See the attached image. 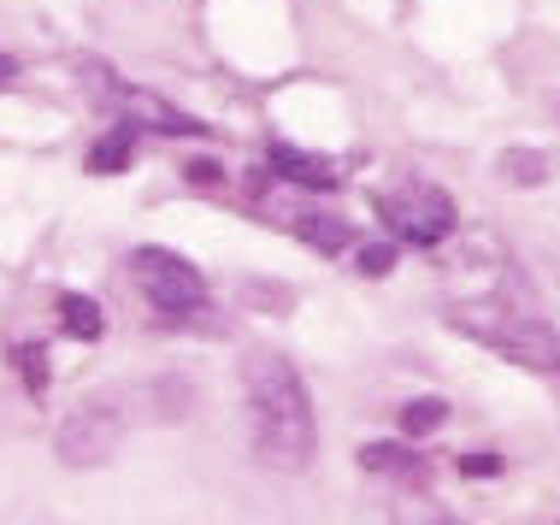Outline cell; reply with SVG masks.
<instances>
[{
    "label": "cell",
    "instance_id": "6da1fadb",
    "mask_svg": "<svg viewBox=\"0 0 560 525\" xmlns=\"http://www.w3.org/2000/svg\"><path fill=\"white\" fill-rule=\"evenodd\" d=\"M242 389H248V431H254V455L271 472H301L319 448L313 431V401L301 372L283 354H248L242 366Z\"/></svg>",
    "mask_w": 560,
    "mask_h": 525
},
{
    "label": "cell",
    "instance_id": "7a4b0ae2",
    "mask_svg": "<svg viewBox=\"0 0 560 525\" xmlns=\"http://www.w3.org/2000/svg\"><path fill=\"white\" fill-rule=\"evenodd\" d=\"M472 342L508 354L513 366L542 372V378H560V331L549 319H537L532 307H508V302H460L448 313Z\"/></svg>",
    "mask_w": 560,
    "mask_h": 525
},
{
    "label": "cell",
    "instance_id": "3957f363",
    "mask_svg": "<svg viewBox=\"0 0 560 525\" xmlns=\"http://www.w3.org/2000/svg\"><path fill=\"white\" fill-rule=\"evenodd\" d=\"M377 219H384L389 236L407 248H436L454 224H460L448 189H436V184H401V189L377 195Z\"/></svg>",
    "mask_w": 560,
    "mask_h": 525
},
{
    "label": "cell",
    "instance_id": "277c9868",
    "mask_svg": "<svg viewBox=\"0 0 560 525\" xmlns=\"http://www.w3.org/2000/svg\"><path fill=\"white\" fill-rule=\"evenodd\" d=\"M130 266H136V283H142L148 307L165 313V319H184V313H201L207 307V278L195 272L184 254H172V248H136Z\"/></svg>",
    "mask_w": 560,
    "mask_h": 525
},
{
    "label": "cell",
    "instance_id": "5b68a950",
    "mask_svg": "<svg viewBox=\"0 0 560 525\" xmlns=\"http://www.w3.org/2000/svg\"><path fill=\"white\" fill-rule=\"evenodd\" d=\"M125 443V413H118L113 396H95L83 401L78 413H66V425L54 431V448L66 467H107Z\"/></svg>",
    "mask_w": 560,
    "mask_h": 525
},
{
    "label": "cell",
    "instance_id": "8992f818",
    "mask_svg": "<svg viewBox=\"0 0 560 525\" xmlns=\"http://www.w3.org/2000/svg\"><path fill=\"white\" fill-rule=\"evenodd\" d=\"M113 107H118V118H125L130 130H160V137H207L201 118L165 107V101H160V95H148V89H118Z\"/></svg>",
    "mask_w": 560,
    "mask_h": 525
},
{
    "label": "cell",
    "instance_id": "52a82bcc",
    "mask_svg": "<svg viewBox=\"0 0 560 525\" xmlns=\"http://www.w3.org/2000/svg\"><path fill=\"white\" fill-rule=\"evenodd\" d=\"M271 177H283V184H295V189H337L330 160L301 154V148H271Z\"/></svg>",
    "mask_w": 560,
    "mask_h": 525
},
{
    "label": "cell",
    "instance_id": "ba28073f",
    "mask_svg": "<svg viewBox=\"0 0 560 525\" xmlns=\"http://www.w3.org/2000/svg\"><path fill=\"white\" fill-rule=\"evenodd\" d=\"M495 177L513 189H542L555 177V154H542V148H502L495 154Z\"/></svg>",
    "mask_w": 560,
    "mask_h": 525
},
{
    "label": "cell",
    "instance_id": "9c48e42d",
    "mask_svg": "<svg viewBox=\"0 0 560 525\" xmlns=\"http://www.w3.org/2000/svg\"><path fill=\"white\" fill-rule=\"evenodd\" d=\"M360 467L377 472V478H401V485H425L419 455H413V448H401V443H366V448H360Z\"/></svg>",
    "mask_w": 560,
    "mask_h": 525
},
{
    "label": "cell",
    "instance_id": "30bf717a",
    "mask_svg": "<svg viewBox=\"0 0 560 525\" xmlns=\"http://www.w3.org/2000/svg\"><path fill=\"white\" fill-rule=\"evenodd\" d=\"M295 236L307 248H319V254H342L354 231H348V219H337V213H301L295 219Z\"/></svg>",
    "mask_w": 560,
    "mask_h": 525
},
{
    "label": "cell",
    "instance_id": "8fae6325",
    "mask_svg": "<svg viewBox=\"0 0 560 525\" xmlns=\"http://www.w3.org/2000/svg\"><path fill=\"white\" fill-rule=\"evenodd\" d=\"M136 160V130L130 125H118V130H107L95 148H89V172L95 177H107V172H125Z\"/></svg>",
    "mask_w": 560,
    "mask_h": 525
},
{
    "label": "cell",
    "instance_id": "7c38bea8",
    "mask_svg": "<svg viewBox=\"0 0 560 525\" xmlns=\"http://www.w3.org/2000/svg\"><path fill=\"white\" fill-rule=\"evenodd\" d=\"M59 325H66L71 337L95 342L107 331V319H101V302H89V295H59Z\"/></svg>",
    "mask_w": 560,
    "mask_h": 525
},
{
    "label": "cell",
    "instance_id": "4fadbf2b",
    "mask_svg": "<svg viewBox=\"0 0 560 525\" xmlns=\"http://www.w3.org/2000/svg\"><path fill=\"white\" fill-rule=\"evenodd\" d=\"M443 401H436V396H419V401H407V408L396 413L401 419V431H407V438H425V431H436V425H443Z\"/></svg>",
    "mask_w": 560,
    "mask_h": 525
},
{
    "label": "cell",
    "instance_id": "5bb4252c",
    "mask_svg": "<svg viewBox=\"0 0 560 525\" xmlns=\"http://www.w3.org/2000/svg\"><path fill=\"white\" fill-rule=\"evenodd\" d=\"M396 525H460V520H448L436 502H425V497H401L396 502Z\"/></svg>",
    "mask_w": 560,
    "mask_h": 525
},
{
    "label": "cell",
    "instance_id": "9a60e30c",
    "mask_svg": "<svg viewBox=\"0 0 560 525\" xmlns=\"http://www.w3.org/2000/svg\"><path fill=\"white\" fill-rule=\"evenodd\" d=\"M389 266H396V243H366L360 248V272L366 278H384Z\"/></svg>",
    "mask_w": 560,
    "mask_h": 525
},
{
    "label": "cell",
    "instance_id": "2e32d148",
    "mask_svg": "<svg viewBox=\"0 0 560 525\" xmlns=\"http://www.w3.org/2000/svg\"><path fill=\"white\" fill-rule=\"evenodd\" d=\"M19 360H24V384L42 396V389H48V354H42V349H19Z\"/></svg>",
    "mask_w": 560,
    "mask_h": 525
},
{
    "label": "cell",
    "instance_id": "e0dca14e",
    "mask_svg": "<svg viewBox=\"0 0 560 525\" xmlns=\"http://www.w3.org/2000/svg\"><path fill=\"white\" fill-rule=\"evenodd\" d=\"M189 177H195V184H201V189H213V184H219L224 172L213 166V160H195V166H189Z\"/></svg>",
    "mask_w": 560,
    "mask_h": 525
},
{
    "label": "cell",
    "instance_id": "ac0fdd59",
    "mask_svg": "<svg viewBox=\"0 0 560 525\" xmlns=\"http://www.w3.org/2000/svg\"><path fill=\"white\" fill-rule=\"evenodd\" d=\"M466 472H472V478H495V472H502V460H495V455H472V460H466Z\"/></svg>",
    "mask_w": 560,
    "mask_h": 525
},
{
    "label": "cell",
    "instance_id": "d6986e66",
    "mask_svg": "<svg viewBox=\"0 0 560 525\" xmlns=\"http://www.w3.org/2000/svg\"><path fill=\"white\" fill-rule=\"evenodd\" d=\"M12 78H19V66H12L7 54H0V83H12Z\"/></svg>",
    "mask_w": 560,
    "mask_h": 525
},
{
    "label": "cell",
    "instance_id": "ffe728a7",
    "mask_svg": "<svg viewBox=\"0 0 560 525\" xmlns=\"http://www.w3.org/2000/svg\"><path fill=\"white\" fill-rule=\"evenodd\" d=\"M555 113H560V101H555Z\"/></svg>",
    "mask_w": 560,
    "mask_h": 525
}]
</instances>
